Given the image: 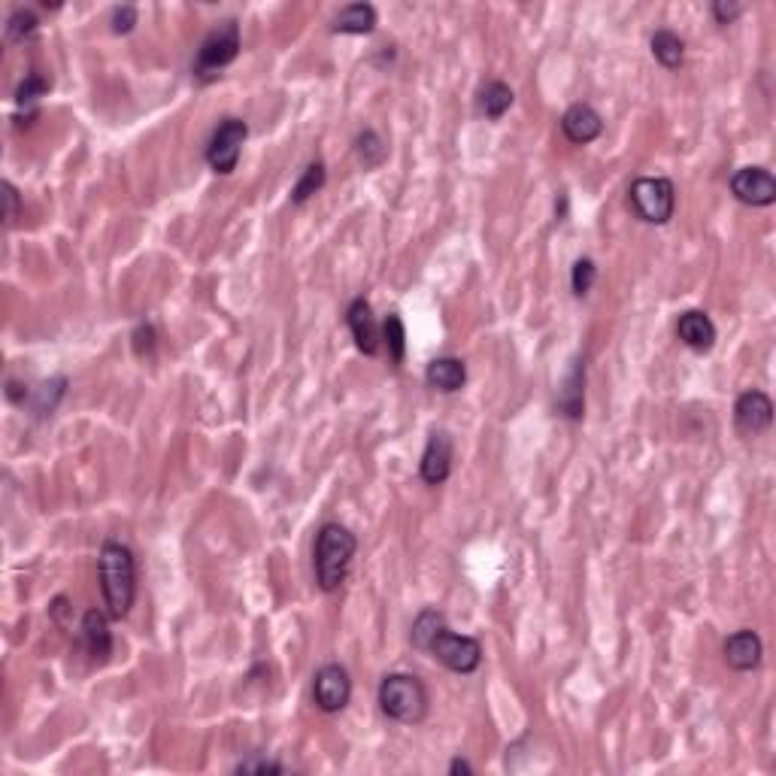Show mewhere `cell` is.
<instances>
[{"mask_svg":"<svg viewBox=\"0 0 776 776\" xmlns=\"http://www.w3.org/2000/svg\"><path fill=\"white\" fill-rule=\"evenodd\" d=\"M97 579L110 619H125L137 598V558L122 540H107L97 555Z\"/></svg>","mask_w":776,"mask_h":776,"instance_id":"obj_1","label":"cell"},{"mask_svg":"<svg viewBox=\"0 0 776 776\" xmlns=\"http://www.w3.org/2000/svg\"><path fill=\"white\" fill-rule=\"evenodd\" d=\"M355 552H358V540L349 528L337 522H328L319 528L316 546H313V570L322 592H337L343 586Z\"/></svg>","mask_w":776,"mask_h":776,"instance_id":"obj_2","label":"cell"},{"mask_svg":"<svg viewBox=\"0 0 776 776\" xmlns=\"http://www.w3.org/2000/svg\"><path fill=\"white\" fill-rule=\"evenodd\" d=\"M376 698H379V710L388 719L401 722V725L425 722L428 707H431L425 683H422L419 676H413V673H388V676H382Z\"/></svg>","mask_w":776,"mask_h":776,"instance_id":"obj_3","label":"cell"},{"mask_svg":"<svg viewBox=\"0 0 776 776\" xmlns=\"http://www.w3.org/2000/svg\"><path fill=\"white\" fill-rule=\"evenodd\" d=\"M631 210L646 225H667L676 213V185L667 176H640L628 188Z\"/></svg>","mask_w":776,"mask_h":776,"instance_id":"obj_4","label":"cell"},{"mask_svg":"<svg viewBox=\"0 0 776 776\" xmlns=\"http://www.w3.org/2000/svg\"><path fill=\"white\" fill-rule=\"evenodd\" d=\"M237 55H240V25L237 19H225L204 37L198 49V61H194V76L201 82H213L219 70L237 61Z\"/></svg>","mask_w":776,"mask_h":776,"instance_id":"obj_5","label":"cell"},{"mask_svg":"<svg viewBox=\"0 0 776 776\" xmlns=\"http://www.w3.org/2000/svg\"><path fill=\"white\" fill-rule=\"evenodd\" d=\"M249 137V125L237 116H228L219 122V128L213 131L210 143H207V164L213 173L219 176H231L240 164L243 155V143Z\"/></svg>","mask_w":776,"mask_h":776,"instance_id":"obj_6","label":"cell"},{"mask_svg":"<svg viewBox=\"0 0 776 776\" xmlns=\"http://www.w3.org/2000/svg\"><path fill=\"white\" fill-rule=\"evenodd\" d=\"M431 658H437L446 670L452 673H476L479 664H482V643L476 637H464V634H455L449 631V625L434 637L431 649H428Z\"/></svg>","mask_w":776,"mask_h":776,"instance_id":"obj_7","label":"cell"},{"mask_svg":"<svg viewBox=\"0 0 776 776\" xmlns=\"http://www.w3.org/2000/svg\"><path fill=\"white\" fill-rule=\"evenodd\" d=\"M313 701L322 713H343L352 701V676L343 664H322L313 676Z\"/></svg>","mask_w":776,"mask_h":776,"instance_id":"obj_8","label":"cell"},{"mask_svg":"<svg viewBox=\"0 0 776 776\" xmlns=\"http://www.w3.org/2000/svg\"><path fill=\"white\" fill-rule=\"evenodd\" d=\"M731 194L746 207L776 204V179L767 167H740L731 176Z\"/></svg>","mask_w":776,"mask_h":776,"instance_id":"obj_9","label":"cell"},{"mask_svg":"<svg viewBox=\"0 0 776 776\" xmlns=\"http://www.w3.org/2000/svg\"><path fill=\"white\" fill-rule=\"evenodd\" d=\"M734 425L746 437L764 434L773 425V401L758 388H746L734 404Z\"/></svg>","mask_w":776,"mask_h":776,"instance_id":"obj_10","label":"cell"},{"mask_svg":"<svg viewBox=\"0 0 776 776\" xmlns=\"http://www.w3.org/2000/svg\"><path fill=\"white\" fill-rule=\"evenodd\" d=\"M561 134L573 146H589L604 134V119L592 104H573L561 116Z\"/></svg>","mask_w":776,"mask_h":776,"instance_id":"obj_11","label":"cell"},{"mask_svg":"<svg viewBox=\"0 0 776 776\" xmlns=\"http://www.w3.org/2000/svg\"><path fill=\"white\" fill-rule=\"evenodd\" d=\"M346 325H349V331H352V340H355L358 352H364V355L373 358V355L382 349V331H379V325H376V319H373V307H370L367 298H355V301L349 304V310H346Z\"/></svg>","mask_w":776,"mask_h":776,"instance_id":"obj_12","label":"cell"},{"mask_svg":"<svg viewBox=\"0 0 776 776\" xmlns=\"http://www.w3.org/2000/svg\"><path fill=\"white\" fill-rule=\"evenodd\" d=\"M79 637L91 661L104 664L113 655V631H110V613L104 610H88L79 625Z\"/></svg>","mask_w":776,"mask_h":776,"instance_id":"obj_13","label":"cell"},{"mask_svg":"<svg viewBox=\"0 0 776 776\" xmlns=\"http://www.w3.org/2000/svg\"><path fill=\"white\" fill-rule=\"evenodd\" d=\"M419 473L428 485H443L452 473V437L446 431H434L419 461Z\"/></svg>","mask_w":776,"mask_h":776,"instance_id":"obj_14","label":"cell"},{"mask_svg":"<svg viewBox=\"0 0 776 776\" xmlns=\"http://www.w3.org/2000/svg\"><path fill=\"white\" fill-rule=\"evenodd\" d=\"M722 652H725V664H728L731 670L749 673V670H755V667L761 664V658H764V643H761V637H758L752 628H740V631H734V634L725 640Z\"/></svg>","mask_w":776,"mask_h":776,"instance_id":"obj_15","label":"cell"},{"mask_svg":"<svg viewBox=\"0 0 776 776\" xmlns=\"http://www.w3.org/2000/svg\"><path fill=\"white\" fill-rule=\"evenodd\" d=\"M558 413L570 422H579L586 413V361L576 358L573 367L567 370L561 388H558Z\"/></svg>","mask_w":776,"mask_h":776,"instance_id":"obj_16","label":"cell"},{"mask_svg":"<svg viewBox=\"0 0 776 776\" xmlns=\"http://www.w3.org/2000/svg\"><path fill=\"white\" fill-rule=\"evenodd\" d=\"M676 337L692 352H710L716 346V325L704 310H686L676 319Z\"/></svg>","mask_w":776,"mask_h":776,"instance_id":"obj_17","label":"cell"},{"mask_svg":"<svg viewBox=\"0 0 776 776\" xmlns=\"http://www.w3.org/2000/svg\"><path fill=\"white\" fill-rule=\"evenodd\" d=\"M425 382L434 388V392L440 395H455L464 388L467 382V364L455 355H443V358H434L425 370Z\"/></svg>","mask_w":776,"mask_h":776,"instance_id":"obj_18","label":"cell"},{"mask_svg":"<svg viewBox=\"0 0 776 776\" xmlns=\"http://www.w3.org/2000/svg\"><path fill=\"white\" fill-rule=\"evenodd\" d=\"M376 28V10L370 4H349L334 16L331 31L334 34H349V37H364L373 34Z\"/></svg>","mask_w":776,"mask_h":776,"instance_id":"obj_19","label":"cell"},{"mask_svg":"<svg viewBox=\"0 0 776 776\" xmlns=\"http://www.w3.org/2000/svg\"><path fill=\"white\" fill-rule=\"evenodd\" d=\"M513 101H516V94H513V88L507 82H501V79L485 82L482 91H479V113L489 122H498V119H504L510 113Z\"/></svg>","mask_w":776,"mask_h":776,"instance_id":"obj_20","label":"cell"},{"mask_svg":"<svg viewBox=\"0 0 776 776\" xmlns=\"http://www.w3.org/2000/svg\"><path fill=\"white\" fill-rule=\"evenodd\" d=\"M649 46H652L655 61H658L664 70H679V67H683V61H686V40L679 37V34L661 28V31L652 34Z\"/></svg>","mask_w":776,"mask_h":776,"instance_id":"obj_21","label":"cell"},{"mask_svg":"<svg viewBox=\"0 0 776 776\" xmlns=\"http://www.w3.org/2000/svg\"><path fill=\"white\" fill-rule=\"evenodd\" d=\"M49 85H52V82H49L40 70H31V73L19 82V88H16V104H19V110H25V119H37V104L49 94Z\"/></svg>","mask_w":776,"mask_h":776,"instance_id":"obj_22","label":"cell"},{"mask_svg":"<svg viewBox=\"0 0 776 776\" xmlns=\"http://www.w3.org/2000/svg\"><path fill=\"white\" fill-rule=\"evenodd\" d=\"M382 346L388 349V358H392L395 367L404 364V358H407V328H404V319L398 313H388L385 322H382Z\"/></svg>","mask_w":776,"mask_h":776,"instance_id":"obj_23","label":"cell"},{"mask_svg":"<svg viewBox=\"0 0 776 776\" xmlns=\"http://www.w3.org/2000/svg\"><path fill=\"white\" fill-rule=\"evenodd\" d=\"M446 628V616L440 610H422L416 619H413V628H410V640L419 652H428L434 637Z\"/></svg>","mask_w":776,"mask_h":776,"instance_id":"obj_24","label":"cell"},{"mask_svg":"<svg viewBox=\"0 0 776 776\" xmlns=\"http://www.w3.org/2000/svg\"><path fill=\"white\" fill-rule=\"evenodd\" d=\"M325 179H328V170H325V164L322 161H313V164H307V170L301 173V179L295 182V188H291V204H307L316 191H322L325 188Z\"/></svg>","mask_w":776,"mask_h":776,"instance_id":"obj_25","label":"cell"},{"mask_svg":"<svg viewBox=\"0 0 776 776\" xmlns=\"http://www.w3.org/2000/svg\"><path fill=\"white\" fill-rule=\"evenodd\" d=\"M355 155H358V161L364 164V170H376V167L385 161L388 146H385V140H382L373 128H364V131L355 137Z\"/></svg>","mask_w":776,"mask_h":776,"instance_id":"obj_26","label":"cell"},{"mask_svg":"<svg viewBox=\"0 0 776 776\" xmlns=\"http://www.w3.org/2000/svg\"><path fill=\"white\" fill-rule=\"evenodd\" d=\"M64 392H67V379H64V376H55V379L43 382V385L37 388L31 410H34L37 416H52L55 407H58V401L64 398Z\"/></svg>","mask_w":776,"mask_h":776,"instance_id":"obj_27","label":"cell"},{"mask_svg":"<svg viewBox=\"0 0 776 776\" xmlns=\"http://www.w3.org/2000/svg\"><path fill=\"white\" fill-rule=\"evenodd\" d=\"M37 28H40L37 13L19 7V10H13V16L7 19V43H22V40H28Z\"/></svg>","mask_w":776,"mask_h":776,"instance_id":"obj_28","label":"cell"},{"mask_svg":"<svg viewBox=\"0 0 776 776\" xmlns=\"http://www.w3.org/2000/svg\"><path fill=\"white\" fill-rule=\"evenodd\" d=\"M595 279H598V264H595L592 258H579V261L573 264V273H570L573 295H576V298H586L589 291H592V285H595Z\"/></svg>","mask_w":776,"mask_h":776,"instance_id":"obj_29","label":"cell"},{"mask_svg":"<svg viewBox=\"0 0 776 776\" xmlns=\"http://www.w3.org/2000/svg\"><path fill=\"white\" fill-rule=\"evenodd\" d=\"M288 767L282 764V761H273V758H264L261 752H252L249 758H243L240 764H234V773H261V776H267V773H273V776H279V773H285Z\"/></svg>","mask_w":776,"mask_h":776,"instance_id":"obj_30","label":"cell"},{"mask_svg":"<svg viewBox=\"0 0 776 776\" xmlns=\"http://www.w3.org/2000/svg\"><path fill=\"white\" fill-rule=\"evenodd\" d=\"M131 343H134V352H137L140 358H149V355L155 352V346H158V331H155V325H152V322L137 325L134 334H131Z\"/></svg>","mask_w":776,"mask_h":776,"instance_id":"obj_31","label":"cell"},{"mask_svg":"<svg viewBox=\"0 0 776 776\" xmlns=\"http://www.w3.org/2000/svg\"><path fill=\"white\" fill-rule=\"evenodd\" d=\"M137 19H140L137 7H131V4L116 7V10H113V19H110L113 34H131V31H134V25H137Z\"/></svg>","mask_w":776,"mask_h":776,"instance_id":"obj_32","label":"cell"},{"mask_svg":"<svg viewBox=\"0 0 776 776\" xmlns=\"http://www.w3.org/2000/svg\"><path fill=\"white\" fill-rule=\"evenodd\" d=\"M743 4L740 0H716L713 4V19L719 22V25H734L740 16H743Z\"/></svg>","mask_w":776,"mask_h":776,"instance_id":"obj_33","label":"cell"},{"mask_svg":"<svg viewBox=\"0 0 776 776\" xmlns=\"http://www.w3.org/2000/svg\"><path fill=\"white\" fill-rule=\"evenodd\" d=\"M0 198H4V225H13L16 222V216H19V204H22V198H19V188L13 185V182H0Z\"/></svg>","mask_w":776,"mask_h":776,"instance_id":"obj_34","label":"cell"},{"mask_svg":"<svg viewBox=\"0 0 776 776\" xmlns=\"http://www.w3.org/2000/svg\"><path fill=\"white\" fill-rule=\"evenodd\" d=\"M7 401H10V404H25V401H28V385L10 379V382H7Z\"/></svg>","mask_w":776,"mask_h":776,"instance_id":"obj_35","label":"cell"},{"mask_svg":"<svg viewBox=\"0 0 776 776\" xmlns=\"http://www.w3.org/2000/svg\"><path fill=\"white\" fill-rule=\"evenodd\" d=\"M449 773H452V776H470V773H473V764H470L467 758H452V761H449Z\"/></svg>","mask_w":776,"mask_h":776,"instance_id":"obj_36","label":"cell"}]
</instances>
